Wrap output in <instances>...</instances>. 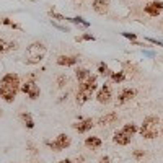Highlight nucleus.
<instances>
[{
	"mask_svg": "<svg viewBox=\"0 0 163 163\" xmlns=\"http://www.w3.org/2000/svg\"><path fill=\"white\" fill-rule=\"evenodd\" d=\"M158 124L160 119L157 116H148L143 119L142 127H140V134L143 139H155L158 135Z\"/></svg>",
	"mask_w": 163,
	"mask_h": 163,
	"instance_id": "1",
	"label": "nucleus"
},
{
	"mask_svg": "<svg viewBox=\"0 0 163 163\" xmlns=\"http://www.w3.org/2000/svg\"><path fill=\"white\" fill-rule=\"evenodd\" d=\"M26 54H28L26 64H39L46 56V46H42L41 42H33L28 46Z\"/></svg>",
	"mask_w": 163,
	"mask_h": 163,
	"instance_id": "2",
	"label": "nucleus"
},
{
	"mask_svg": "<svg viewBox=\"0 0 163 163\" xmlns=\"http://www.w3.org/2000/svg\"><path fill=\"white\" fill-rule=\"evenodd\" d=\"M70 143H72V142H70V137L67 134H59L54 142H51V140H46V145L51 147V148H52V150H56V152L65 150L67 147H70Z\"/></svg>",
	"mask_w": 163,
	"mask_h": 163,
	"instance_id": "3",
	"label": "nucleus"
},
{
	"mask_svg": "<svg viewBox=\"0 0 163 163\" xmlns=\"http://www.w3.org/2000/svg\"><path fill=\"white\" fill-rule=\"evenodd\" d=\"M16 91H18V88H15V86H12V85H7V83H2V82H0V96L3 98L7 103H13V101H15Z\"/></svg>",
	"mask_w": 163,
	"mask_h": 163,
	"instance_id": "4",
	"label": "nucleus"
},
{
	"mask_svg": "<svg viewBox=\"0 0 163 163\" xmlns=\"http://www.w3.org/2000/svg\"><path fill=\"white\" fill-rule=\"evenodd\" d=\"M20 90L23 91V93H26L31 100H36L38 96L41 95V90H39V85H36L33 80H29V82H26L24 85H21L20 86Z\"/></svg>",
	"mask_w": 163,
	"mask_h": 163,
	"instance_id": "5",
	"label": "nucleus"
},
{
	"mask_svg": "<svg viewBox=\"0 0 163 163\" xmlns=\"http://www.w3.org/2000/svg\"><path fill=\"white\" fill-rule=\"evenodd\" d=\"M130 139H132V135H129V134H126L124 130H118V132H114V137H113V140L118 145H129L130 143Z\"/></svg>",
	"mask_w": 163,
	"mask_h": 163,
	"instance_id": "6",
	"label": "nucleus"
},
{
	"mask_svg": "<svg viewBox=\"0 0 163 163\" xmlns=\"http://www.w3.org/2000/svg\"><path fill=\"white\" fill-rule=\"evenodd\" d=\"M143 10H145V13H148L150 16H158L163 10V2H152V3H148Z\"/></svg>",
	"mask_w": 163,
	"mask_h": 163,
	"instance_id": "7",
	"label": "nucleus"
},
{
	"mask_svg": "<svg viewBox=\"0 0 163 163\" xmlns=\"http://www.w3.org/2000/svg\"><path fill=\"white\" fill-rule=\"evenodd\" d=\"M96 100L98 103H101V104H106V103L111 101V90L108 85H103V88L100 90V93L96 95Z\"/></svg>",
	"mask_w": 163,
	"mask_h": 163,
	"instance_id": "8",
	"label": "nucleus"
},
{
	"mask_svg": "<svg viewBox=\"0 0 163 163\" xmlns=\"http://www.w3.org/2000/svg\"><path fill=\"white\" fill-rule=\"evenodd\" d=\"M93 126H95L93 119L88 118V119H82V121H78L77 124H73V129L78 130V132H86V130H90Z\"/></svg>",
	"mask_w": 163,
	"mask_h": 163,
	"instance_id": "9",
	"label": "nucleus"
},
{
	"mask_svg": "<svg viewBox=\"0 0 163 163\" xmlns=\"http://www.w3.org/2000/svg\"><path fill=\"white\" fill-rule=\"evenodd\" d=\"M2 83H7V85L15 86V88H20V78H18L16 73H7V75H3Z\"/></svg>",
	"mask_w": 163,
	"mask_h": 163,
	"instance_id": "10",
	"label": "nucleus"
},
{
	"mask_svg": "<svg viewBox=\"0 0 163 163\" xmlns=\"http://www.w3.org/2000/svg\"><path fill=\"white\" fill-rule=\"evenodd\" d=\"M91 93H93V90H90V88L78 90V93H77V104H83V103H86L90 100V96H91Z\"/></svg>",
	"mask_w": 163,
	"mask_h": 163,
	"instance_id": "11",
	"label": "nucleus"
},
{
	"mask_svg": "<svg viewBox=\"0 0 163 163\" xmlns=\"http://www.w3.org/2000/svg\"><path fill=\"white\" fill-rule=\"evenodd\" d=\"M85 147L90 150H98L101 147V140H100V137H86Z\"/></svg>",
	"mask_w": 163,
	"mask_h": 163,
	"instance_id": "12",
	"label": "nucleus"
},
{
	"mask_svg": "<svg viewBox=\"0 0 163 163\" xmlns=\"http://www.w3.org/2000/svg\"><path fill=\"white\" fill-rule=\"evenodd\" d=\"M77 57L75 56H59L57 57V64L59 65H65V67H67V65H73V64H77Z\"/></svg>",
	"mask_w": 163,
	"mask_h": 163,
	"instance_id": "13",
	"label": "nucleus"
},
{
	"mask_svg": "<svg viewBox=\"0 0 163 163\" xmlns=\"http://www.w3.org/2000/svg\"><path fill=\"white\" fill-rule=\"evenodd\" d=\"M93 10L100 15H104L108 12V3H106L104 0H95L93 2Z\"/></svg>",
	"mask_w": 163,
	"mask_h": 163,
	"instance_id": "14",
	"label": "nucleus"
},
{
	"mask_svg": "<svg viewBox=\"0 0 163 163\" xmlns=\"http://www.w3.org/2000/svg\"><path fill=\"white\" fill-rule=\"evenodd\" d=\"M116 121H118V114L109 113V114H106V116H103V118H100L98 124L100 126H106V124H111V122H116Z\"/></svg>",
	"mask_w": 163,
	"mask_h": 163,
	"instance_id": "15",
	"label": "nucleus"
},
{
	"mask_svg": "<svg viewBox=\"0 0 163 163\" xmlns=\"http://www.w3.org/2000/svg\"><path fill=\"white\" fill-rule=\"evenodd\" d=\"M134 96H135V90L126 88L121 95H119V103H126V101H129V100H132Z\"/></svg>",
	"mask_w": 163,
	"mask_h": 163,
	"instance_id": "16",
	"label": "nucleus"
},
{
	"mask_svg": "<svg viewBox=\"0 0 163 163\" xmlns=\"http://www.w3.org/2000/svg\"><path fill=\"white\" fill-rule=\"evenodd\" d=\"M75 75H77V78H78V82H86L90 77H91V72H90L88 69H78L77 72H75Z\"/></svg>",
	"mask_w": 163,
	"mask_h": 163,
	"instance_id": "17",
	"label": "nucleus"
},
{
	"mask_svg": "<svg viewBox=\"0 0 163 163\" xmlns=\"http://www.w3.org/2000/svg\"><path fill=\"white\" fill-rule=\"evenodd\" d=\"M20 118H21V121L24 122V126L28 127V129H33V127H34V121H33V118H31V114L29 113H23Z\"/></svg>",
	"mask_w": 163,
	"mask_h": 163,
	"instance_id": "18",
	"label": "nucleus"
},
{
	"mask_svg": "<svg viewBox=\"0 0 163 163\" xmlns=\"http://www.w3.org/2000/svg\"><path fill=\"white\" fill-rule=\"evenodd\" d=\"M122 130H124L126 134H129V135H134L135 132H137V127H135V124L130 122V124H126V126L122 127Z\"/></svg>",
	"mask_w": 163,
	"mask_h": 163,
	"instance_id": "19",
	"label": "nucleus"
},
{
	"mask_svg": "<svg viewBox=\"0 0 163 163\" xmlns=\"http://www.w3.org/2000/svg\"><path fill=\"white\" fill-rule=\"evenodd\" d=\"M65 20L70 21V23H77V24H83V26H90L88 21H85L83 18H80V16H77V18H67V16H65Z\"/></svg>",
	"mask_w": 163,
	"mask_h": 163,
	"instance_id": "20",
	"label": "nucleus"
},
{
	"mask_svg": "<svg viewBox=\"0 0 163 163\" xmlns=\"http://www.w3.org/2000/svg\"><path fill=\"white\" fill-rule=\"evenodd\" d=\"M2 24H7V26H12V28H15V29H21V26L20 24H16V23H13L10 18H2Z\"/></svg>",
	"mask_w": 163,
	"mask_h": 163,
	"instance_id": "21",
	"label": "nucleus"
},
{
	"mask_svg": "<svg viewBox=\"0 0 163 163\" xmlns=\"http://www.w3.org/2000/svg\"><path fill=\"white\" fill-rule=\"evenodd\" d=\"M98 72L101 73V75H111V73H113L109 69H108V65H106V64H100V67H98Z\"/></svg>",
	"mask_w": 163,
	"mask_h": 163,
	"instance_id": "22",
	"label": "nucleus"
},
{
	"mask_svg": "<svg viewBox=\"0 0 163 163\" xmlns=\"http://www.w3.org/2000/svg\"><path fill=\"white\" fill-rule=\"evenodd\" d=\"M111 78H113V82H116V83H119V82L124 80V73L122 72H118V73H111Z\"/></svg>",
	"mask_w": 163,
	"mask_h": 163,
	"instance_id": "23",
	"label": "nucleus"
},
{
	"mask_svg": "<svg viewBox=\"0 0 163 163\" xmlns=\"http://www.w3.org/2000/svg\"><path fill=\"white\" fill-rule=\"evenodd\" d=\"M82 39H85V41H95V36H93V34H90V33H85L82 38H77V41H82Z\"/></svg>",
	"mask_w": 163,
	"mask_h": 163,
	"instance_id": "24",
	"label": "nucleus"
},
{
	"mask_svg": "<svg viewBox=\"0 0 163 163\" xmlns=\"http://www.w3.org/2000/svg\"><path fill=\"white\" fill-rule=\"evenodd\" d=\"M51 24H52L54 28H57V29H61V31H65V33L69 31V28H65V26H62V24H57V23H56V21H52V20H51Z\"/></svg>",
	"mask_w": 163,
	"mask_h": 163,
	"instance_id": "25",
	"label": "nucleus"
},
{
	"mask_svg": "<svg viewBox=\"0 0 163 163\" xmlns=\"http://www.w3.org/2000/svg\"><path fill=\"white\" fill-rule=\"evenodd\" d=\"M7 46H8L7 41L0 39V52H7Z\"/></svg>",
	"mask_w": 163,
	"mask_h": 163,
	"instance_id": "26",
	"label": "nucleus"
},
{
	"mask_svg": "<svg viewBox=\"0 0 163 163\" xmlns=\"http://www.w3.org/2000/svg\"><path fill=\"white\" fill-rule=\"evenodd\" d=\"M49 15L52 16V18H56V20H65V16H62V15H59V13H56V12H49Z\"/></svg>",
	"mask_w": 163,
	"mask_h": 163,
	"instance_id": "27",
	"label": "nucleus"
},
{
	"mask_svg": "<svg viewBox=\"0 0 163 163\" xmlns=\"http://www.w3.org/2000/svg\"><path fill=\"white\" fill-rule=\"evenodd\" d=\"M148 42H152V44H157V46H163V41H158V39H155V38H148Z\"/></svg>",
	"mask_w": 163,
	"mask_h": 163,
	"instance_id": "28",
	"label": "nucleus"
},
{
	"mask_svg": "<svg viewBox=\"0 0 163 163\" xmlns=\"http://www.w3.org/2000/svg\"><path fill=\"white\" fill-rule=\"evenodd\" d=\"M143 155H145V152H143V150H135L134 152V158H142Z\"/></svg>",
	"mask_w": 163,
	"mask_h": 163,
	"instance_id": "29",
	"label": "nucleus"
},
{
	"mask_svg": "<svg viewBox=\"0 0 163 163\" xmlns=\"http://www.w3.org/2000/svg\"><path fill=\"white\" fill-rule=\"evenodd\" d=\"M65 82H67V78H65L64 75H62V77H59V78H57V85H59V86H64V83H65Z\"/></svg>",
	"mask_w": 163,
	"mask_h": 163,
	"instance_id": "30",
	"label": "nucleus"
},
{
	"mask_svg": "<svg viewBox=\"0 0 163 163\" xmlns=\"http://www.w3.org/2000/svg\"><path fill=\"white\" fill-rule=\"evenodd\" d=\"M122 36L127 38V39H132V41L135 39V34H134V33H122Z\"/></svg>",
	"mask_w": 163,
	"mask_h": 163,
	"instance_id": "31",
	"label": "nucleus"
},
{
	"mask_svg": "<svg viewBox=\"0 0 163 163\" xmlns=\"http://www.w3.org/2000/svg\"><path fill=\"white\" fill-rule=\"evenodd\" d=\"M100 163H111V158L108 155H106V157H101V158H100Z\"/></svg>",
	"mask_w": 163,
	"mask_h": 163,
	"instance_id": "32",
	"label": "nucleus"
},
{
	"mask_svg": "<svg viewBox=\"0 0 163 163\" xmlns=\"http://www.w3.org/2000/svg\"><path fill=\"white\" fill-rule=\"evenodd\" d=\"M13 49H16V44H15V42H8L7 51H13Z\"/></svg>",
	"mask_w": 163,
	"mask_h": 163,
	"instance_id": "33",
	"label": "nucleus"
},
{
	"mask_svg": "<svg viewBox=\"0 0 163 163\" xmlns=\"http://www.w3.org/2000/svg\"><path fill=\"white\" fill-rule=\"evenodd\" d=\"M61 163H72V160H69V158H65V160H62Z\"/></svg>",
	"mask_w": 163,
	"mask_h": 163,
	"instance_id": "34",
	"label": "nucleus"
},
{
	"mask_svg": "<svg viewBox=\"0 0 163 163\" xmlns=\"http://www.w3.org/2000/svg\"><path fill=\"white\" fill-rule=\"evenodd\" d=\"M0 116H2V109H0Z\"/></svg>",
	"mask_w": 163,
	"mask_h": 163,
	"instance_id": "35",
	"label": "nucleus"
},
{
	"mask_svg": "<svg viewBox=\"0 0 163 163\" xmlns=\"http://www.w3.org/2000/svg\"><path fill=\"white\" fill-rule=\"evenodd\" d=\"M0 23H2V20H0Z\"/></svg>",
	"mask_w": 163,
	"mask_h": 163,
	"instance_id": "36",
	"label": "nucleus"
},
{
	"mask_svg": "<svg viewBox=\"0 0 163 163\" xmlns=\"http://www.w3.org/2000/svg\"><path fill=\"white\" fill-rule=\"evenodd\" d=\"M162 132H163V129H162Z\"/></svg>",
	"mask_w": 163,
	"mask_h": 163,
	"instance_id": "37",
	"label": "nucleus"
}]
</instances>
